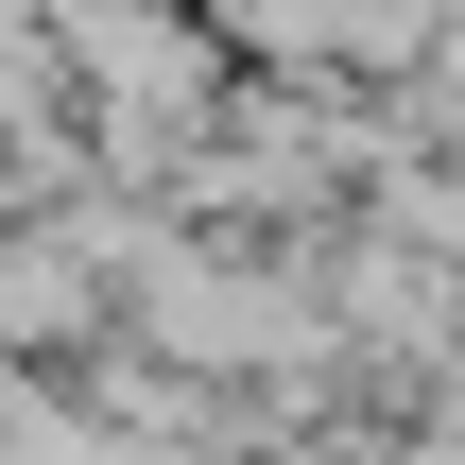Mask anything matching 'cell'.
Instances as JSON below:
<instances>
[{
  "label": "cell",
  "mask_w": 465,
  "mask_h": 465,
  "mask_svg": "<svg viewBox=\"0 0 465 465\" xmlns=\"http://www.w3.org/2000/svg\"><path fill=\"white\" fill-rule=\"evenodd\" d=\"M17 414H35V362H17V345H0V449H17Z\"/></svg>",
  "instance_id": "6da1fadb"
}]
</instances>
